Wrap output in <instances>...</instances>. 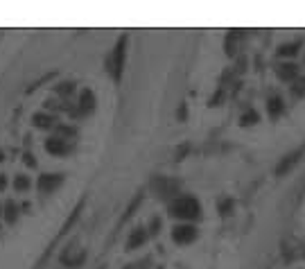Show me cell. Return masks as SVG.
<instances>
[{"label": "cell", "instance_id": "obj_26", "mask_svg": "<svg viewBox=\"0 0 305 269\" xmlns=\"http://www.w3.org/2000/svg\"><path fill=\"white\" fill-rule=\"evenodd\" d=\"M2 158H5V154H2V152H0V161H2Z\"/></svg>", "mask_w": 305, "mask_h": 269}, {"label": "cell", "instance_id": "obj_20", "mask_svg": "<svg viewBox=\"0 0 305 269\" xmlns=\"http://www.w3.org/2000/svg\"><path fill=\"white\" fill-rule=\"evenodd\" d=\"M54 129H57V134H61V136H75L77 131H75V127H66V124H57V127H54Z\"/></svg>", "mask_w": 305, "mask_h": 269}, {"label": "cell", "instance_id": "obj_13", "mask_svg": "<svg viewBox=\"0 0 305 269\" xmlns=\"http://www.w3.org/2000/svg\"><path fill=\"white\" fill-rule=\"evenodd\" d=\"M267 109H269V115L271 118H278L280 113H283V100H280L278 95H273V97H269V102H267Z\"/></svg>", "mask_w": 305, "mask_h": 269}, {"label": "cell", "instance_id": "obj_7", "mask_svg": "<svg viewBox=\"0 0 305 269\" xmlns=\"http://www.w3.org/2000/svg\"><path fill=\"white\" fill-rule=\"evenodd\" d=\"M145 242H147V229H143V226L131 229V233H129V237H127V249H129V251H134V249L143 247Z\"/></svg>", "mask_w": 305, "mask_h": 269}, {"label": "cell", "instance_id": "obj_5", "mask_svg": "<svg viewBox=\"0 0 305 269\" xmlns=\"http://www.w3.org/2000/svg\"><path fill=\"white\" fill-rule=\"evenodd\" d=\"M61 183H64V174H41L38 181H37V186H38L41 192L50 194V192H54V190L59 188Z\"/></svg>", "mask_w": 305, "mask_h": 269}, {"label": "cell", "instance_id": "obj_16", "mask_svg": "<svg viewBox=\"0 0 305 269\" xmlns=\"http://www.w3.org/2000/svg\"><path fill=\"white\" fill-rule=\"evenodd\" d=\"M27 188H30V179H27L25 174H18V177L14 179V190H18V192H25Z\"/></svg>", "mask_w": 305, "mask_h": 269}, {"label": "cell", "instance_id": "obj_11", "mask_svg": "<svg viewBox=\"0 0 305 269\" xmlns=\"http://www.w3.org/2000/svg\"><path fill=\"white\" fill-rule=\"evenodd\" d=\"M278 77L283 81H292V79H296V75H299V68H296L294 64H283V66H278Z\"/></svg>", "mask_w": 305, "mask_h": 269}, {"label": "cell", "instance_id": "obj_1", "mask_svg": "<svg viewBox=\"0 0 305 269\" xmlns=\"http://www.w3.org/2000/svg\"><path fill=\"white\" fill-rule=\"evenodd\" d=\"M170 215L179 217V220H197L201 215V206L194 197H179L170 204Z\"/></svg>", "mask_w": 305, "mask_h": 269}, {"label": "cell", "instance_id": "obj_18", "mask_svg": "<svg viewBox=\"0 0 305 269\" xmlns=\"http://www.w3.org/2000/svg\"><path fill=\"white\" fill-rule=\"evenodd\" d=\"M54 91L59 93V95H70V93L75 91V84H73V81H61V84L54 86Z\"/></svg>", "mask_w": 305, "mask_h": 269}, {"label": "cell", "instance_id": "obj_14", "mask_svg": "<svg viewBox=\"0 0 305 269\" xmlns=\"http://www.w3.org/2000/svg\"><path fill=\"white\" fill-rule=\"evenodd\" d=\"M16 217H18V206L14 204V201H7V206H5V220L9 222V224H14V222H16Z\"/></svg>", "mask_w": 305, "mask_h": 269}, {"label": "cell", "instance_id": "obj_4", "mask_svg": "<svg viewBox=\"0 0 305 269\" xmlns=\"http://www.w3.org/2000/svg\"><path fill=\"white\" fill-rule=\"evenodd\" d=\"M197 237V229L190 224H179L172 229V240L177 244H190Z\"/></svg>", "mask_w": 305, "mask_h": 269}, {"label": "cell", "instance_id": "obj_12", "mask_svg": "<svg viewBox=\"0 0 305 269\" xmlns=\"http://www.w3.org/2000/svg\"><path fill=\"white\" fill-rule=\"evenodd\" d=\"M57 120H54V115H48V113H37L34 115V124H37L38 129H52V127H57Z\"/></svg>", "mask_w": 305, "mask_h": 269}, {"label": "cell", "instance_id": "obj_8", "mask_svg": "<svg viewBox=\"0 0 305 269\" xmlns=\"http://www.w3.org/2000/svg\"><path fill=\"white\" fill-rule=\"evenodd\" d=\"M45 150H48L50 154H54V156H64V154H68V152H70V145L66 143L64 138L54 136V138L45 140Z\"/></svg>", "mask_w": 305, "mask_h": 269}, {"label": "cell", "instance_id": "obj_28", "mask_svg": "<svg viewBox=\"0 0 305 269\" xmlns=\"http://www.w3.org/2000/svg\"><path fill=\"white\" fill-rule=\"evenodd\" d=\"M102 269H107V267H102Z\"/></svg>", "mask_w": 305, "mask_h": 269}, {"label": "cell", "instance_id": "obj_15", "mask_svg": "<svg viewBox=\"0 0 305 269\" xmlns=\"http://www.w3.org/2000/svg\"><path fill=\"white\" fill-rule=\"evenodd\" d=\"M299 48H301L299 43H285V45H280L278 48V54L280 57H292V54L299 52Z\"/></svg>", "mask_w": 305, "mask_h": 269}, {"label": "cell", "instance_id": "obj_2", "mask_svg": "<svg viewBox=\"0 0 305 269\" xmlns=\"http://www.w3.org/2000/svg\"><path fill=\"white\" fill-rule=\"evenodd\" d=\"M124 48H127V37H120L115 48L111 50V54L107 57V70L111 73V77L115 81L122 79V70H124Z\"/></svg>", "mask_w": 305, "mask_h": 269}, {"label": "cell", "instance_id": "obj_9", "mask_svg": "<svg viewBox=\"0 0 305 269\" xmlns=\"http://www.w3.org/2000/svg\"><path fill=\"white\" fill-rule=\"evenodd\" d=\"M84 258H86V251L81 249L77 256H73V251H70V247L66 249L64 253H61V263L64 265H68V267H73V269H77V267H81V263H84Z\"/></svg>", "mask_w": 305, "mask_h": 269}, {"label": "cell", "instance_id": "obj_6", "mask_svg": "<svg viewBox=\"0 0 305 269\" xmlns=\"http://www.w3.org/2000/svg\"><path fill=\"white\" fill-rule=\"evenodd\" d=\"M303 152H305V145L299 147V150H294L292 154H287V156H285L283 161L278 163V167H276V174H278V177H285V174H287L289 170H292V167L299 163V158L303 156Z\"/></svg>", "mask_w": 305, "mask_h": 269}, {"label": "cell", "instance_id": "obj_22", "mask_svg": "<svg viewBox=\"0 0 305 269\" xmlns=\"http://www.w3.org/2000/svg\"><path fill=\"white\" fill-rule=\"evenodd\" d=\"M158 229H161V220H158V217H154V220L150 222V233H152V235H156V233H158Z\"/></svg>", "mask_w": 305, "mask_h": 269}, {"label": "cell", "instance_id": "obj_3", "mask_svg": "<svg viewBox=\"0 0 305 269\" xmlns=\"http://www.w3.org/2000/svg\"><path fill=\"white\" fill-rule=\"evenodd\" d=\"M152 188H154V192L158 194L161 199H170L172 194H177L179 183L174 181V179H167V177H156L154 181H152Z\"/></svg>", "mask_w": 305, "mask_h": 269}, {"label": "cell", "instance_id": "obj_23", "mask_svg": "<svg viewBox=\"0 0 305 269\" xmlns=\"http://www.w3.org/2000/svg\"><path fill=\"white\" fill-rule=\"evenodd\" d=\"M233 208V201L230 199H226V201H222L220 204V210H222V215H229V210Z\"/></svg>", "mask_w": 305, "mask_h": 269}, {"label": "cell", "instance_id": "obj_24", "mask_svg": "<svg viewBox=\"0 0 305 269\" xmlns=\"http://www.w3.org/2000/svg\"><path fill=\"white\" fill-rule=\"evenodd\" d=\"M25 163H27L30 167H32V165H37V158H34L32 154H25Z\"/></svg>", "mask_w": 305, "mask_h": 269}, {"label": "cell", "instance_id": "obj_19", "mask_svg": "<svg viewBox=\"0 0 305 269\" xmlns=\"http://www.w3.org/2000/svg\"><path fill=\"white\" fill-rule=\"evenodd\" d=\"M292 93H294L296 97H303L305 95V79H296L294 86H292Z\"/></svg>", "mask_w": 305, "mask_h": 269}, {"label": "cell", "instance_id": "obj_27", "mask_svg": "<svg viewBox=\"0 0 305 269\" xmlns=\"http://www.w3.org/2000/svg\"><path fill=\"white\" fill-rule=\"evenodd\" d=\"M124 269H134V267H131V265H129V267H124Z\"/></svg>", "mask_w": 305, "mask_h": 269}, {"label": "cell", "instance_id": "obj_17", "mask_svg": "<svg viewBox=\"0 0 305 269\" xmlns=\"http://www.w3.org/2000/svg\"><path fill=\"white\" fill-rule=\"evenodd\" d=\"M235 43H237V32H230L229 37H226V54H229V57L235 54Z\"/></svg>", "mask_w": 305, "mask_h": 269}, {"label": "cell", "instance_id": "obj_10", "mask_svg": "<svg viewBox=\"0 0 305 269\" xmlns=\"http://www.w3.org/2000/svg\"><path fill=\"white\" fill-rule=\"evenodd\" d=\"M93 111H95V93L86 88L79 95V113H93Z\"/></svg>", "mask_w": 305, "mask_h": 269}, {"label": "cell", "instance_id": "obj_25", "mask_svg": "<svg viewBox=\"0 0 305 269\" xmlns=\"http://www.w3.org/2000/svg\"><path fill=\"white\" fill-rule=\"evenodd\" d=\"M5 186H7V177L5 174H0V190H5Z\"/></svg>", "mask_w": 305, "mask_h": 269}, {"label": "cell", "instance_id": "obj_21", "mask_svg": "<svg viewBox=\"0 0 305 269\" xmlns=\"http://www.w3.org/2000/svg\"><path fill=\"white\" fill-rule=\"evenodd\" d=\"M258 122V113L256 111H246L242 115V124H256Z\"/></svg>", "mask_w": 305, "mask_h": 269}]
</instances>
